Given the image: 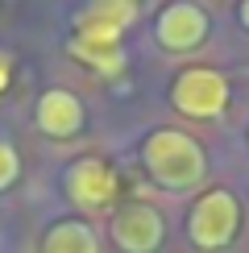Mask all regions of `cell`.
I'll use <instances>...</instances> for the list:
<instances>
[{"label":"cell","instance_id":"1","mask_svg":"<svg viewBox=\"0 0 249 253\" xmlns=\"http://www.w3.org/2000/svg\"><path fill=\"white\" fill-rule=\"evenodd\" d=\"M141 162L150 170V178L166 191H187V187L204 183L208 174L204 145L179 129H154L141 145Z\"/></svg>","mask_w":249,"mask_h":253},{"label":"cell","instance_id":"2","mask_svg":"<svg viewBox=\"0 0 249 253\" xmlns=\"http://www.w3.org/2000/svg\"><path fill=\"white\" fill-rule=\"evenodd\" d=\"M237 224H241V204H237L224 187H216V191H208L200 204L191 208V216H187V237H191L195 249L216 253V249L233 245Z\"/></svg>","mask_w":249,"mask_h":253},{"label":"cell","instance_id":"3","mask_svg":"<svg viewBox=\"0 0 249 253\" xmlns=\"http://www.w3.org/2000/svg\"><path fill=\"white\" fill-rule=\"evenodd\" d=\"M170 104L191 121H212L228 108V79L212 67H187L170 87Z\"/></svg>","mask_w":249,"mask_h":253},{"label":"cell","instance_id":"4","mask_svg":"<svg viewBox=\"0 0 249 253\" xmlns=\"http://www.w3.org/2000/svg\"><path fill=\"white\" fill-rule=\"evenodd\" d=\"M67 195L83 212H108L117 204V174L100 158H79L67 170Z\"/></svg>","mask_w":249,"mask_h":253},{"label":"cell","instance_id":"5","mask_svg":"<svg viewBox=\"0 0 249 253\" xmlns=\"http://www.w3.org/2000/svg\"><path fill=\"white\" fill-rule=\"evenodd\" d=\"M108 233L117 241V249H124V253H154L166 237V224L150 204H124L112 216Z\"/></svg>","mask_w":249,"mask_h":253},{"label":"cell","instance_id":"6","mask_svg":"<svg viewBox=\"0 0 249 253\" xmlns=\"http://www.w3.org/2000/svg\"><path fill=\"white\" fill-rule=\"evenodd\" d=\"M154 34H158V46L183 54V50H195L208 38V17H204V8L187 4V0H174L170 8H162V13H158Z\"/></svg>","mask_w":249,"mask_h":253},{"label":"cell","instance_id":"7","mask_svg":"<svg viewBox=\"0 0 249 253\" xmlns=\"http://www.w3.org/2000/svg\"><path fill=\"white\" fill-rule=\"evenodd\" d=\"M71 54L79 62H87L100 75H117L124 67V46L117 29H91V25H75V38H71Z\"/></svg>","mask_w":249,"mask_h":253},{"label":"cell","instance_id":"8","mask_svg":"<svg viewBox=\"0 0 249 253\" xmlns=\"http://www.w3.org/2000/svg\"><path fill=\"white\" fill-rule=\"evenodd\" d=\"M83 125V104L75 100V91L67 87H50L38 100V129L46 137H75Z\"/></svg>","mask_w":249,"mask_h":253},{"label":"cell","instance_id":"9","mask_svg":"<svg viewBox=\"0 0 249 253\" xmlns=\"http://www.w3.org/2000/svg\"><path fill=\"white\" fill-rule=\"evenodd\" d=\"M42 253H100V241L83 220H58L42 241Z\"/></svg>","mask_w":249,"mask_h":253},{"label":"cell","instance_id":"10","mask_svg":"<svg viewBox=\"0 0 249 253\" xmlns=\"http://www.w3.org/2000/svg\"><path fill=\"white\" fill-rule=\"evenodd\" d=\"M133 17H137V4H133V0H91V4L79 13V21H75V25L117 29V34H124V29L133 25Z\"/></svg>","mask_w":249,"mask_h":253},{"label":"cell","instance_id":"11","mask_svg":"<svg viewBox=\"0 0 249 253\" xmlns=\"http://www.w3.org/2000/svg\"><path fill=\"white\" fill-rule=\"evenodd\" d=\"M17 178H21V158L8 141H0V191H8Z\"/></svg>","mask_w":249,"mask_h":253},{"label":"cell","instance_id":"12","mask_svg":"<svg viewBox=\"0 0 249 253\" xmlns=\"http://www.w3.org/2000/svg\"><path fill=\"white\" fill-rule=\"evenodd\" d=\"M8 83H13V58H8L4 50H0V91H4Z\"/></svg>","mask_w":249,"mask_h":253},{"label":"cell","instance_id":"13","mask_svg":"<svg viewBox=\"0 0 249 253\" xmlns=\"http://www.w3.org/2000/svg\"><path fill=\"white\" fill-rule=\"evenodd\" d=\"M241 25L249 29V0H241Z\"/></svg>","mask_w":249,"mask_h":253}]
</instances>
